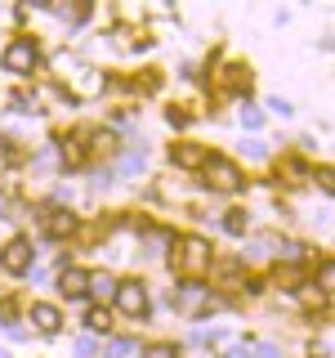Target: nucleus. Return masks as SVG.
Here are the masks:
<instances>
[{
    "label": "nucleus",
    "instance_id": "9",
    "mask_svg": "<svg viewBox=\"0 0 335 358\" xmlns=\"http://www.w3.org/2000/svg\"><path fill=\"white\" fill-rule=\"evenodd\" d=\"M59 291H63V296H85V273H81V268H63V273H59Z\"/></svg>",
    "mask_w": 335,
    "mask_h": 358
},
{
    "label": "nucleus",
    "instance_id": "7",
    "mask_svg": "<svg viewBox=\"0 0 335 358\" xmlns=\"http://www.w3.org/2000/svg\"><path fill=\"white\" fill-rule=\"evenodd\" d=\"M206 148H201V143H174L170 148V162L174 166H184V171H197V166H206Z\"/></svg>",
    "mask_w": 335,
    "mask_h": 358
},
{
    "label": "nucleus",
    "instance_id": "10",
    "mask_svg": "<svg viewBox=\"0 0 335 358\" xmlns=\"http://www.w3.org/2000/svg\"><path fill=\"white\" fill-rule=\"evenodd\" d=\"M179 305H184V309H201V305H206V287H201V282H184Z\"/></svg>",
    "mask_w": 335,
    "mask_h": 358
},
{
    "label": "nucleus",
    "instance_id": "11",
    "mask_svg": "<svg viewBox=\"0 0 335 358\" xmlns=\"http://www.w3.org/2000/svg\"><path fill=\"white\" fill-rule=\"evenodd\" d=\"M45 224H50L54 238H63V233H72V229H76V220L67 215V210H50V215H45Z\"/></svg>",
    "mask_w": 335,
    "mask_h": 358
},
{
    "label": "nucleus",
    "instance_id": "13",
    "mask_svg": "<svg viewBox=\"0 0 335 358\" xmlns=\"http://www.w3.org/2000/svg\"><path fill=\"white\" fill-rule=\"evenodd\" d=\"M241 126H246V130H260V126H264V112L246 103V108H241Z\"/></svg>",
    "mask_w": 335,
    "mask_h": 358
},
{
    "label": "nucleus",
    "instance_id": "19",
    "mask_svg": "<svg viewBox=\"0 0 335 358\" xmlns=\"http://www.w3.org/2000/svg\"><path fill=\"white\" fill-rule=\"evenodd\" d=\"M251 81V72H246V67H228V85H246Z\"/></svg>",
    "mask_w": 335,
    "mask_h": 358
},
{
    "label": "nucleus",
    "instance_id": "23",
    "mask_svg": "<svg viewBox=\"0 0 335 358\" xmlns=\"http://www.w3.org/2000/svg\"><path fill=\"white\" fill-rule=\"evenodd\" d=\"M251 354H255V358H277V350H273V345H255Z\"/></svg>",
    "mask_w": 335,
    "mask_h": 358
},
{
    "label": "nucleus",
    "instance_id": "1",
    "mask_svg": "<svg viewBox=\"0 0 335 358\" xmlns=\"http://www.w3.org/2000/svg\"><path fill=\"white\" fill-rule=\"evenodd\" d=\"M201 171H206V184L215 188V193H237L241 188V171L232 162H223V157H206Z\"/></svg>",
    "mask_w": 335,
    "mask_h": 358
},
{
    "label": "nucleus",
    "instance_id": "15",
    "mask_svg": "<svg viewBox=\"0 0 335 358\" xmlns=\"http://www.w3.org/2000/svg\"><path fill=\"white\" fill-rule=\"evenodd\" d=\"M143 171V152H126V162H121V175H134Z\"/></svg>",
    "mask_w": 335,
    "mask_h": 358
},
{
    "label": "nucleus",
    "instance_id": "22",
    "mask_svg": "<svg viewBox=\"0 0 335 358\" xmlns=\"http://www.w3.org/2000/svg\"><path fill=\"white\" fill-rule=\"evenodd\" d=\"M130 350H134V345H130V341H117V345H112V358H126Z\"/></svg>",
    "mask_w": 335,
    "mask_h": 358
},
{
    "label": "nucleus",
    "instance_id": "21",
    "mask_svg": "<svg viewBox=\"0 0 335 358\" xmlns=\"http://www.w3.org/2000/svg\"><path fill=\"white\" fill-rule=\"evenodd\" d=\"M165 121H170V126L179 130V126H188V112H179V108H170V112H165Z\"/></svg>",
    "mask_w": 335,
    "mask_h": 358
},
{
    "label": "nucleus",
    "instance_id": "2",
    "mask_svg": "<svg viewBox=\"0 0 335 358\" xmlns=\"http://www.w3.org/2000/svg\"><path fill=\"white\" fill-rule=\"evenodd\" d=\"M36 63H40V50H36V41H31V36L9 41V50H5V67H9V72L27 76V72H36Z\"/></svg>",
    "mask_w": 335,
    "mask_h": 358
},
{
    "label": "nucleus",
    "instance_id": "5",
    "mask_svg": "<svg viewBox=\"0 0 335 358\" xmlns=\"http://www.w3.org/2000/svg\"><path fill=\"white\" fill-rule=\"evenodd\" d=\"M0 264H5L9 273H27V268H31V242L27 238H14L5 251H0Z\"/></svg>",
    "mask_w": 335,
    "mask_h": 358
},
{
    "label": "nucleus",
    "instance_id": "12",
    "mask_svg": "<svg viewBox=\"0 0 335 358\" xmlns=\"http://www.w3.org/2000/svg\"><path fill=\"white\" fill-rule=\"evenodd\" d=\"M246 224H251V220H246V210H228V220H223V229H228L232 238H241V233H246Z\"/></svg>",
    "mask_w": 335,
    "mask_h": 358
},
{
    "label": "nucleus",
    "instance_id": "18",
    "mask_svg": "<svg viewBox=\"0 0 335 358\" xmlns=\"http://www.w3.org/2000/svg\"><path fill=\"white\" fill-rule=\"evenodd\" d=\"M94 350H98V345L89 341V336H81V341H76V358H94Z\"/></svg>",
    "mask_w": 335,
    "mask_h": 358
},
{
    "label": "nucleus",
    "instance_id": "3",
    "mask_svg": "<svg viewBox=\"0 0 335 358\" xmlns=\"http://www.w3.org/2000/svg\"><path fill=\"white\" fill-rule=\"evenodd\" d=\"M117 309L126 313V318H143L148 313V287L143 282H117Z\"/></svg>",
    "mask_w": 335,
    "mask_h": 358
},
{
    "label": "nucleus",
    "instance_id": "16",
    "mask_svg": "<svg viewBox=\"0 0 335 358\" xmlns=\"http://www.w3.org/2000/svg\"><path fill=\"white\" fill-rule=\"evenodd\" d=\"M148 358H179L174 345H148Z\"/></svg>",
    "mask_w": 335,
    "mask_h": 358
},
{
    "label": "nucleus",
    "instance_id": "14",
    "mask_svg": "<svg viewBox=\"0 0 335 358\" xmlns=\"http://www.w3.org/2000/svg\"><path fill=\"white\" fill-rule=\"evenodd\" d=\"M85 322H89V331H107L112 327V322H107V309H89Z\"/></svg>",
    "mask_w": 335,
    "mask_h": 358
},
{
    "label": "nucleus",
    "instance_id": "6",
    "mask_svg": "<svg viewBox=\"0 0 335 358\" xmlns=\"http://www.w3.org/2000/svg\"><path fill=\"white\" fill-rule=\"evenodd\" d=\"M85 296H94V309H103L117 296V278L112 273H85Z\"/></svg>",
    "mask_w": 335,
    "mask_h": 358
},
{
    "label": "nucleus",
    "instance_id": "17",
    "mask_svg": "<svg viewBox=\"0 0 335 358\" xmlns=\"http://www.w3.org/2000/svg\"><path fill=\"white\" fill-rule=\"evenodd\" d=\"M268 112H273V117H290V103L277 94V99H268Z\"/></svg>",
    "mask_w": 335,
    "mask_h": 358
},
{
    "label": "nucleus",
    "instance_id": "24",
    "mask_svg": "<svg viewBox=\"0 0 335 358\" xmlns=\"http://www.w3.org/2000/svg\"><path fill=\"white\" fill-rule=\"evenodd\" d=\"M313 358H327V354H313Z\"/></svg>",
    "mask_w": 335,
    "mask_h": 358
},
{
    "label": "nucleus",
    "instance_id": "4",
    "mask_svg": "<svg viewBox=\"0 0 335 358\" xmlns=\"http://www.w3.org/2000/svg\"><path fill=\"white\" fill-rule=\"evenodd\" d=\"M210 264V246L201 238H184L179 242V268H188V273H201V268Z\"/></svg>",
    "mask_w": 335,
    "mask_h": 358
},
{
    "label": "nucleus",
    "instance_id": "8",
    "mask_svg": "<svg viewBox=\"0 0 335 358\" xmlns=\"http://www.w3.org/2000/svg\"><path fill=\"white\" fill-rule=\"evenodd\" d=\"M31 322H36L45 336H54V331L63 327V318H59V309H54V305H31Z\"/></svg>",
    "mask_w": 335,
    "mask_h": 358
},
{
    "label": "nucleus",
    "instance_id": "20",
    "mask_svg": "<svg viewBox=\"0 0 335 358\" xmlns=\"http://www.w3.org/2000/svg\"><path fill=\"white\" fill-rule=\"evenodd\" d=\"M98 85H103V81H98V76H94V72H85V76H81V94H94V90H98Z\"/></svg>",
    "mask_w": 335,
    "mask_h": 358
}]
</instances>
